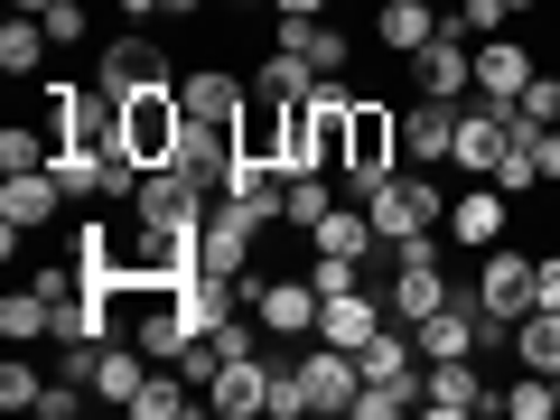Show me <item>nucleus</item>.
Segmentation results:
<instances>
[{"label":"nucleus","instance_id":"30","mask_svg":"<svg viewBox=\"0 0 560 420\" xmlns=\"http://www.w3.org/2000/svg\"><path fill=\"white\" fill-rule=\"evenodd\" d=\"M514 355H523V374H560V308L514 318Z\"/></svg>","mask_w":560,"mask_h":420},{"label":"nucleus","instance_id":"34","mask_svg":"<svg viewBox=\"0 0 560 420\" xmlns=\"http://www.w3.org/2000/svg\"><path fill=\"white\" fill-rule=\"evenodd\" d=\"M0 168H57V131H28V121H10V131H0Z\"/></svg>","mask_w":560,"mask_h":420},{"label":"nucleus","instance_id":"13","mask_svg":"<svg viewBox=\"0 0 560 420\" xmlns=\"http://www.w3.org/2000/svg\"><path fill=\"white\" fill-rule=\"evenodd\" d=\"M411 94H448V103H467V94H477V47L440 28V38L411 57Z\"/></svg>","mask_w":560,"mask_h":420},{"label":"nucleus","instance_id":"43","mask_svg":"<svg viewBox=\"0 0 560 420\" xmlns=\"http://www.w3.org/2000/svg\"><path fill=\"white\" fill-rule=\"evenodd\" d=\"M113 10H131V20H160V10H168V0H113Z\"/></svg>","mask_w":560,"mask_h":420},{"label":"nucleus","instance_id":"11","mask_svg":"<svg viewBox=\"0 0 560 420\" xmlns=\"http://www.w3.org/2000/svg\"><path fill=\"white\" fill-rule=\"evenodd\" d=\"M261 224H271V215H253V206L215 197V206H206V224H197V253H206V271H215V280H243V261H253Z\"/></svg>","mask_w":560,"mask_h":420},{"label":"nucleus","instance_id":"29","mask_svg":"<svg viewBox=\"0 0 560 420\" xmlns=\"http://www.w3.org/2000/svg\"><path fill=\"white\" fill-rule=\"evenodd\" d=\"M47 20H28V10H10V20H0V66H10V75H38L47 66Z\"/></svg>","mask_w":560,"mask_h":420},{"label":"nucleus","instance_id":"23","mask_svg":"<svg viewBox=\"0 0 560 420\" xmlns=\"http://www.w3.org/2000/svg\"><path fill=\"white\" fill-rule=\"evenodd\" d=\"M533 75H541L533 47H514V38H477V94H486V103H514Z\"/></svg>","mask_w":560,"mask_h":420},{"label":"nucleus","instance_id":"32","mask_svg":"<svg viewBox=\"0 0 560 420\" xmlns=\"http://www.w3.org/2000/svg\"><path fill=\"white\" fill-rule=\"evenodd\" d=\"M308 290H318V300L364 290V253H318V243H308Z\"/></svg>","mask_w":560,"mask_h":420},{"label":"nucleus","instance_id":"46","mask_svg":"<svg viewBox=\"0 0 560 420\" xmlns=\"http://www.w3.org/2000/svg\"><path fill=\"white\" fill-rule=\"evenodd\" d=\"M504 10H541V0H504Z\"/></svg>","mask_w":560,"mask_h":420},{"label":"nucleus","instance_id":"44","mask_svg":"<svg viewBox=\"0 0 560 420\" xmlns=\"http://www.w3.org/2000/svg\"><path fill=\"white\" fill-rule=\"evenodd\" d=\"M197 10H206V0H168V20H197Z\"/></svg>","mask_w":560,"mask_h":420},{"label":"nucleus","instance_id":"40","mask_svg":"<svg viewBox=\"0 0 560 420\" xmlns=\"http://www.w3.org/2000/svg\"><path fill=\"white\" fill-rule=\"evenodd\" d=\"M75 411H84V383H66V374H57V383L38 393V420H75Z\"/></svg>","mask_w":560,"mask_h":420},{"label":"nucleus","instance_id":"10","mask_svg":"<svg viewBox=\"0 0 560 420\" xmlns=\"http://www.w3.org/2000/svg\"><path fill=\"white\" fill-rule=\"evenodd\" d=\"M504 140H514V103L467 94V103H458V140H448V168H467V178H495Z\"/></svg>","mask_w":560,"mask_h":420},{"label":"nucleus","instance_id":"1","mask_svg":"<svg viewBox=\"0 0 560 420\" xmlns=\"http://www.w3.org/2000/svg\"><path fill=\"white\" fill-rule=\"evenodd\" d=\"M364 215H374L383 253H393V243H420V234H440V224H448V197H440L430 178H420V168H393V178H383L374 197H364Z\"/></svg>","mask_w":560,"mask_h":420},{"label":"nucleus","instance_id":"7","mask_svg":"<svg viewBox=\"0 0 560 420\" xmlns=\"http://www.w3.org/2000/svg\"><path fill=\"white\" fill-rule=\"evenodd\" d=\"M57 178H66L75 206H121L140 187V160L121 150V140H113V150H57Z\"/></svg>","mask_w":560,"mask_h":420},{"label":"nucleus","instance_id":"35","mask_svg":"<svg viewBox=\"0 0 560 420\" xmlns=\"http://www.w3.org/2000/svg\"><path fill=\"white\" fill-rule=\"evenodd\" d=\"M514 121H523V131H560V75H533V84H523V94H514Z\"/></svg>","mask_w":560,"mask_h":420},{"label":"nucleus","instance_id":"39","mask_svg":"<svg viewBox=\"0 0 560 420\" xmlns=\"http://www.w3.org/2000/svg\"><path fill=\"white\" fill-rule=\"evenodd\" d=\"M38 20H47V38H57V47H84V28H94V20L75 10V0H57V10H38Z\"/></svg>","mask_w":560,"mask_h":420},{"label":"nucleus","instance_id":"6","mask_svg":"<svg viewBox=\"0 0 560 420\" xmlns=\"http://www.w3.org/2000/svg\"><path fill=\"white\" fill-rule=\"evenodd\" d=\"M234 290L253 300V318L271 327V337H318V308H327V300L308 290V271H280V280H253V271H243Z\"/></svg>","mask_w":560,"mask_h":420},{"label":"nucleus","instance_id":"33","mask_svg":"<svg viewBox=\"0 0 560 420\" xmlns=\"http://www.w3.org/2000/svg\"><path fill=\"white\" fill-rule=\"evenodd\" d=\"M38 300L57 308V318H75V308L94 300V280H84V261H47V271H38Z\"/></svg>","mask_w":560,"mask_h":420},{"label":"nucleus","instance_id":"17","mask_svg":"<svg viewBox=\"0 0 560 420\" xmlns=\"http://www.w3.org/2000/svg\"><path fill=\"white\" fill-rule=\"evenodd\" d=\"M448 140H458V103L448 94H420L411 113H401V160L430 168V160H448Z\"/></svg>","mask_w":560,"mask_h":420},{"label":"nucleus","instance_id":"4","mask_svg":"<svg viewBox=\"0 0 560 420\" xmlns=\"http://www.w3.org/2000/svg\"><path fill=\"white\" fill-rule=\"evenodd\" d=\"M393 150H401V121L383 113V103L355 94V113H346V168H337V178L355 187V197H374V187L393 178Z\"/></svg>","mask_w":560,"mask_h":420},{"label":"nucleus","instance_id":"24","mask_svg":"<svg viewBox=\"0 0 560 420\" xmlns=\"http://www.w3.org/2000/svg\"><path fill=\"white\" fill-rule=\"evenodd\" d=\"M187 411H206V383H187L178 364H150V383L131 393V420H187Z\"/></svg>","mask_w":560,"mask_h":420},{"label":"nucleus","instance_id":"42","mask_svg":"<svg viewBox=\"0 0 560 420\" xmlns=\"http://www.w3.org/2000/svg\"><path fill=\"white\" fill-rule=\"evenodd\" d=\"M533 160H541V187H560V131H533Z\"/></svg>","mask_w":560,"mask_h":420},{"label":"nucleus","instance_id":"15","mask_svg":"<svg viewBox=\"0 0 560 420\" xmlns=\"http://www.w3.org/2000/svg\"><path fill=\"white\" fill-rule=\"evenodd\" d=\"M300 383H308V401H318V411H355L364 364L346 355V346H308V355H300Z\"/></svg>","mask_w":560,"mask_h":420},{"label":"nucleus","instance_id":"19","mask_svg":"<svg viewBox=\"0 0 560 420\" xmlns=\"http://www.w3.org/2000/svg\"><path fill=\"white\" fill-rule=\"evenodd\" d=\"M504 206H514V197H504L495 178H467L458 197H448V234H458V243H504Z\"/></svg>","mask_w":560,"mask_h":420},{"label":"nucleus","instance_id":"3","mask_svg":"<svg viewBox=\"0 0 560 420\" xmlns=\"http://www.w3.org/2000/svg\"><path fill=\"white\" fill-rule=\"evenodd\" d=\"M121 150H131L140 168H178V150H187L178 84H168V94H131V103H121Z\"/></svg>","mask_w":560,"mask_h":420},{"label":"nucleus","instance_id":"31","mask_svg":"<svg viewBox=\"0 0 560 420\" xmlns=\"http://www.w3.org/2000/svg\"><path fill=\"white\" fill-rule=\"evenodd\" d=\"M0 337H10V346H38V337H57V308L38 300V280H28V290H10V300H0Z\"/></svg>","mask_w":560,"mask_h":420},{"label":"nucleus","instance_id":"41","mask_svg":"<svg viewBox=\"0 0 560 420\" xmlns=\"http://www.w3.org/2000/svg\"><path fill=\"white\" fill-rule=\"evenodd\" d=\"M178 374H187V383H215V374H224V355H215V337H197V346H187V355H178Z\"/></svg>","mask_w":560,"mask_h":420},{"label":"nucleus","instance_id":"27","mask_svg":"<svg viewBox=\"0 0 560 420\" xmlns=\"http://www.w3.org/2000/svg\"><path fill=\"white\" fill-rule=\"evenodd\" d=\"M318 84H327V75H318L308 57H290V47H271V57L253 66V94H271V103H308Z\"/></svg>","mask_w":560,"mask_h":420},{"label":"nucleus","instance_id":"16","mask_svg":"<svg viewBox=\"0 0 560 420\" xmlns=\"http://www.w3.org/2000/svg\"><path fill=\"white\" fill-rule=\"evenodd\" d=\"M374 327H393V300H374V290H346V300L318 308V346H346V355H355Z\"/></svg>","mask_w":560,"mask_h":420},{"label":"nucleus","instance_id":"5","mask_svg":"<svg viewBox=\"0 0 560 420\" xmlns=\"http://www.w3.org/2000/svg\"><path fill=\"white\" fill-rule=\"evenodd\" d=\"M206 206H215V187H197L187 168H140V187H131V215L160 224V234H197Z\"/></svg>","mask_w":560,"mask_h":420},{"label":"nucleus","instance_id":"26","mask_svg":"<svg viewBox=\"0 0 560 420\" xmlns=\"http://www.w3.org/2000/svg\"><path fill=\"white\" fill-rule=\"evenodd\" d=\"M327 215H337V187H327V168H300V178H280V224H290V234H318Z\"/></svg>","mask_w":560,"mask_h":420},{"label":"nucleus","instance_id":"14","mask_svg":"<svg viewBox=\"0 0 560 420\" xmlns=\"http://www.w3.org/2000/svg\"><path fill=\"white\" fill-rule=\"evenodd\" d=\"M486 374H477V355H440L430 374H420V411H440V420H467V411H486Z\"/></svg>","mask_w":560,"mask_h":420},{"label":"nucleus","instance_id":"28","mask_svg":"<svg viewBox=\"0 0 560 420\" xmlns=\"http://www.w3.org/2000/svg\"><path fill=\"white\" fill-rule=\"evenodd\" d=\"M140 383H150V355H140V346H103L94 355V401H121V411H131Z\"/></svg>","mask_w":560,"mask_h":420},{"label":"nucleus","instance_id":"45","mask_svg":"<svg viewBox=\"0 0 560 420\" xmlns=\"http://www.w3.org/2000/svg\"><path fill=\"white\" fill-rule=\"evenodd\" d=\"M10 10H28V20H38V10H57V0H10Z\"/></svg>","mask_w":560,"mask_h":420},{"label":"nucleus","instance_id":"22","mask_svg":"<svg viewBox=\"0 0 560 420\" xmlns=\"http://www.w3.org/2000/svg\"><path fill=\"white\" fill-rule=\"evenodd\" d=\"M206 411H224V420H253V411H271V364H261V355L224 364V374L206 383Z\"/></svg>","mask_w":560,"mask_h":420},{"label":"nucleus","instance_id":"2","mask_svg":"<svg viewBox=\"0 0 560 420\" xmlns=\"http://www.w3.org/2000/svg\"><path fill=\"white\" fill-rule=\"evenodd\" d=\"M47 131H57V150H113L121 94H103V84H47Z\"/></svg>","mask_w":560,"mask_h":420},{"label":"nucleus","instance_id":"36","mask_svg":"<svg viewBox=\"0 0 560 420\" xmlns=\"http://www.w3.org/2000/svg\"><path fill=\"white\" fill-rule=\"evenodd\" d=\"M495 401H504L514 420H560V393H551V374H523L514 393H495Z\"/></svg>","mask_w":560,"mask_h":420},{"label":"nucleus","instance_id":"12","mask_svg":"<svg viewBox=\"0 0 560 420\" xmlns=\"http://www.w3.org/2000/svg\"><path fill=\"white\" fill-rule=\"evenodd\" d=\"M94 84H103V94H121V103H131V94H168L178 75H168V57H160L150 38H113V47L94 57Z\"/></svg>","mask_w":560,"mask_h":420},{"label":"nucleus","instance_id":"18","mask_svg":"<svg viewBox=\"0 0 560 420\" xmlns=\"http://www.w3.org/2000/svg\"><path fill=\"white\" fill-rule=\"evenodd\" d=\"M178 103H187V121H206V131H234V121H243V84L224 75V66L178 75Z\"/></svg>","mask_w":560,"mask_h":420},{"label":"nucleus","instance_id":"21","mask_svg":"<svg viewBox=\"0 0 560 420\" xmlns=\"http://www.w3.org/2000/svg\"><path fill=\"white\" fill-rule=\"evenodd\" d=\"M280 47H290V57H308L318 75H346V57H355V47H346V28H327L318 10H280Z\"/></svg>","mask_w":560,"mask_h":420},{"label":"nucleus","instance_id":"38","mask_svg":"<svg viewBox=\"0 0 560 420\" xmlns=\"http://www.w3.org/2000/svg\"><path fill=\"white\" fill-rule=\"evenodd\" d=\"M38 393H47V383H38V374H28V364H20V355L0 364V411H38Z\"/></svg>","mask_w":560,"mask_h":420},{"label":"nucleus","instance_id":"8","mask_svg":"<svg viewBox=\"0 0 560 420\" xmlns=\"http://www.w3.org/2000/svg\"><path fill=\"white\" fill-rule=\"evenodd\" d=\"M57 206H75V197H66V178H57V168H10V178H0V243L20 253V234L57 224Z\"/></svg>","mask_w":560,"mask_h":420},{"label":"nucleus","instance_id":"9","mask_svg":"<svg viewBox=\"0 0 560 420\" xmlns=\"http://www.w3.org/2000/svg\"><path fill=\"white\" fill-rule=\"evenodd\" d=\"M477 300H486V318H533V300H541V261L514 253V243H486V261H477Z\"/></svg>","mask_w":560,"mask_h":420},{"label":"nucleus","instance_id":"25","mask_svg":"<svg viewBox=\"0 0 560 420\" xmlns=\"http://www.w3.org/2000/svg\"><path fill=\"white\" fill-rule=\"evenodd\" d=\"M374 38L393 47V57H420V47L440 38V10H430V0H383V10H374Z\"/></svg>","mask_w":560,"mask_h":420},{"label":"nucleus","instance_id":"20","mask_svg":"<svg viewBox=\"0 0 560 420\" xmlns=\"http://www.w3.org/2000/svg\"><path fill=\"white\" fill-rule=\"evenodd\" d=\"M448 300H458V280H448L440 261H393V318L401 327H420L430 308H448Z\"/></svg>","mask_w":560,"mask_h":420},{"label":"nucleus","instance_id":"47","mask_svg":"<svg viewBox=\"0 0 560 420\" xmlns=\"http://www.w3.org/2000/svg\"><path fill=\"white\" fill-rule=\"evenodd\" d=\"M551 393H560V374H551Z\"/></svg>","mask_w":560,"mask_h":420},{"label":"nucleus","instance_id":"37","mask_svg":"<svg viewBox=\"0 0 560 420\" xmlns=\"http://www.w3.org/2000/svg\"><path fill=\"white\" fill-rule=\"evenodd\" d=\"M318 401H308V383H300V364H271V420H308Z\"/></svg>","mask_w":560,"mask_h":420}]
</instances>
